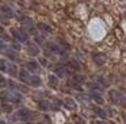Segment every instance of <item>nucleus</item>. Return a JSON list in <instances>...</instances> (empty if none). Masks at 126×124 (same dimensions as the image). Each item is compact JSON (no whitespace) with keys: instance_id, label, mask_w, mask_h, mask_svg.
I'll return each instance as SVG.
<instances>
[{"instance_id":"dca6fc26","label":"nucleus","mask_w":126,"mask_h":124,"mask_svg":"<svg viewBox=\"0 0 126 124\" xmlns=\"http://www.w3.org/2000/svg\"><path fill=\"white\" fill-rule=\"evenodd\" d=\"M7 73H10L11 75H18V70H16V67H15V65H8Z\"/></svg>"},{"instance_id":"aec40b11","label":"nucleus","mask_w":126,"mask_h":124,"mask_svg":"<svg viewBox=\"0 0 126 124\" xmlns=\"http://www.w3.org/2000/svg\"><path fill=\"white\" fill-rule=\"evenodd\" d=\"M91 97H92V99H95L98 104H103V100H102V97L99 96L98 93H92V94H91Z\"/></svg>"},{"instance_id":"c85d7f7f","label":"nucleus","mask_w":126,"mask_h":124,"mask_svg":"<svg viewBox=\"0 0 126 124\" xmlns=\"http://www.w3.org/2000/svg\"><path fill=\"white\" fill-rule=\"evenodd\" d=\"M0 124H6V123H4V121H1V123H0Z\"/></svg>"},{"instance_id":"0eeeda50","label":"nucleus","mask_w":126,"mask_h":124,"mask_svg":"<svg viewBox=\"0 0 126 124\" xmlns=\"http://www.w3.org/2000/svg\"><path fill=\"white\" fill-rule=\"evenodd\" d=\"M92 59L96 65H103L106 61V57H104V54H94Z\"/></svg>"},{"instance_id":"cd10ccee","label":"nucleus","mask_w":126,"mask_h":124,"mask_svg":"<svg viewBox=\"0 0 126 124\" xmlns=\"http://www.w3.org/2000/svg\"><path fill=\"white\" fill-rule=\"evenodd\" d=\"M92 124H104V123H103V121H94Z\"/></svg>"},{"instance_id":"4468645a","label":"nucleus","mask_w":126,"mask_h":124,"mask_svg":"<svg viewBox=\"0 0 126 124\" xmlns=\"http://www.w3.org/2000/svg\"><path fill=\"white\" fill-rule=\"evenodd\" d=\"M92 109H94V112H95L96 115H98V116H100V117H103V119L107 116V113L104 112V109H102V108H99V107H94Z\"/></svg>"},{"instance_id":"20e7f679","label":"nucleus","mask_w":126,"mask_h":124,"mask_svg":"<svg viewBox=\"0 0 126 124\" xmlns=\"http://www.w3.org/2000/svg\"><path fill=\"white\" fill-rule=\"evenodd\" d=\"M110 99H111L112 102H115V104H122L123 101V96L119 93V92L117 90H110Z\"/></svg>"},{"instance_id":"b1692460","label":"nucleus","mask_w":126,"mask_h":124,"mask_svg":"<svg viewBox=\"0 0 126 124\" xmlns=\"http://www.w3.org/2000/svg\"><path fill=\"white\" fill-rule=\"evenodd\" d=\"M95 81H96V82H100L102 85H104V86L107 85V82H106V81H104V80H103V78H102V77H96V78H95Z\"/></svg>"},{"instance_id":"7ed1b4c3","label":"nucleus","mask_w":126,"mask_h":124,"mask_svg":"<svg viewBox=\"0 0 126 124\" xmlns=\"http://www.w3.org/2000/svg\"><path fill=\"white\" fill-rule=\"evenodd\" d=\"M46 49L50 51V53L57 54V55H64V54H65V51H64L60 46L56 45V43H52V42H47L46 43Z\"/></svg>"},{"instance_id":"423d86ee","label":"nucleus","mask_w":126,"mask_h":124,"mask_svg":"<svg viewBox=\"0 0 126 124\" xmlns=\"http://www.w3.org/2000/svg\"><path fill=\"white\" fill-rule=\"evenodd\" d=\"M26 67H27V70L31 72V73H38L39 72V65L37 63V62H34V61L27 62V63H26Z\"/></svg>"},{"instance_id":"5701e85b","label":"nucleus","mask_w":126,"mask_h":124,"mask_svg":"<svg viewBox=\"0 0 126 124\" xmlns=\"http://www.w3.org/2000/svg\"><path fill=\"white\" fill-rule=\"evenodd\" d=\"M77 99L81 100V101H88V100H90V97L85 96V94H79V96H77Z\"/></svg>"},{"instance_id":"bb28decb","label":"nucleus","mask_w":126,"mask_h":124,"mask_svg":"<svg viewBox=\"0 0 126 124\" xmlns=\"http://www.w3.org/2000/svg\"><path fill=\"white\" fill-rule=\"evenodd\" d=\"M35 42L37 43H42V42H44V38L39 37V35H37V37H35Z\"/></svg>"},{"instance_id":"f03ea898","label":"nucleus","mask_w":126,"mask_h":124,"mask_svg":"<svg viewBox=\"0 0 126 124\" xmlns=\"http://www.w3.org/2000/svg\"><path fill=\"white\" fill-rule=\"evenodd\" d=\"M1 99H3V101H12V102H19L20 101V96L18 93H11V92H3L1 93Z\"/></svg>"},{"instance_id":"393cba45","label":"nucleus","mask_w":126,"mask_h":124,"mask_svg":"<svg viewBox=\"0 0 126 124\" xmlns=\"http://www.w3.org/2000/svg\"><path fill=\"white\" fill-rule=\"evenodd\" d=\"M7 67H8V63L6 66V61H1V72H7Z\"/></svg>"},{"instance_id":"f3484780","label":"nucleus","mask_w":126,"mask_h":124,"mask_svg":"<svg viewBox=\"0 0 126 124\" xmlns=\"http://www.w3.org/2000/svg\"><path fill=\"white\" fill-rule=\"evenodd\" d=\"M57 82H58V80H57L56 75H49V85L50 86L56 88V86H57Z\"/></svg>"},{"instance_id":"f8f14e48","label":"nucleus","mask_w":126,"mask_h":124,"mask_svg":"<svg viewBox=\"0 0 126 124\" xmlns=\"http://www.w3.org/2000/svg\"><path fill=\"white\" fill-rule=\"evenodd\" d=\"M1 13H3V16H7V18H12V16H14L12 10L10 7H6V5L1 7Z\"/></svg>"},{"instance_id":"a878e982","label":"nucleus","mask_w":126,"mask_h":124,"mask_svg":"<svg viewBox=\"0 0 126 124\" xmlns=\"http://www.w3.org/2000/svg\"><path fill=\"white\" fill-rule=\"evenodd\" d=\"M12 49H14L15 51H19L20 50V45L19 43H12Z\"/></svg>"},{"instance_id":"a211bd4d","label":"nucleus","mask_w":126,"mask_h":124,"mask_svg":"<svg viewBox=\"0 0 126 124\" xmlns=\"http://www.w3.org/2000/svg\"><path fill=\"white\" fill-rule=\"evenodd\" d=\"M4 54H6L7 57H10L11 59H18V55H16V53H15V50L14 51H11V50H7V51H4Z\"/></svg>"},{"instance_id":"6ab92c4d","label":"nucleus","mask_w":126,"mask_h":124,"mask_svg":"<svg viewBox=\"0 0 126 124\" xmlns=\"http://www.w3.org/2000/svg\"><path fill=\"white\" fill-rule=\"evenodd\" d=\"M73 81L81 84V82H84V77H83V75H79V74H73Z\"/></svg>"},{"instance_id":"9b49d317","label":"nucleus","mask_w":126,"mask_h":124,"mask_svg":"<svg viewBox=\"0 0 126 124\" xmlns=\"http://www.w3.org/2000/svg\"><path fill=\"white\" fill-rule=\"evenodd\" d=\"M54 73L56 75H58V77H64V75L66 74V70H65V66H56L54 69Z\"/></svg>"},{"instance_id":"6e6552de","label":"nucleus","mask_w":126,"mask_h":124,"mask_svg":"<svg viewBox=\"0 0 126 124\" xmlns=\"http://www.w3.org/2000/svg\"><path fill=\"white\" fill-rule=\"evenodd\" d=\"M19 78L23 81V82H27V84H30L31 75L27 73V70H20V72H19Z\"/></svg>"},{"instance_id":"f257e3e1","label":"nucleus","mask_w":126,"mask_h":124,"mask_svg":"<svg viewBox=\"0 0 126 124\" xmlns=\"http://www.w3.org/2000/svg\"><path fill=\"white\" fill-rule=\"evenodd\" d=\"M15 117H16L18 120H22V121H29V120L33 119V112H30V111H27V109H20L15 113Z\"/></svg>"},{"instance_id":"2eb2a0df","label":"nucleus","mask_w":126,"mask_h":124,"mask_svg":"<svg viewBox=\"0 0 126 124\" xmlns=\"http://www.w3.org/2000/svg\"><path fill=\"white\" fill-rule=\"evenodd\" d=\"M30 84H31V85H34V86H38V85H41V78H39L38 75H31Z\"/></svg>"},{"instance_id":"9d476101","label":"nucleus","mask_w":126,"mask_h":124,"mask_svg":"<svg viewBox=\"0 0 126 124\" xmlns=\"http://www.w3.org/2000/svg\"><path fill=\"white\" fill-rule=\"evenodd\" d=\"M38 108L41 111H49L50 108H52V104H50L49 101H45V100H41V101L38 102Z\"/></svg>"},{"instance_id":"ddd939ff","label":"nucleus","mask_w":126,"mask_h":124,"mask_svg":"<svg viewBox=\"0 0 126 124\" xmlns=\"http://www.w3.org/2000/svg\"><path fill=\"white\" fill-rule=\"evenodd\" d=\"M64 105H65L69 111H75V109H76V104H75V101H72L71 99H66L65 101H64Z\"/></svg>"},{"instance_id":"4be33fe9","label":"nucleus","mask_w":126,"mask_h":124,"mask_svg":"<svg viewBox=\"0 0 126 124\" xmlns=\"http://www.w3.org/2000/svg\"><path fill=\"white\" fill-rule=\"evenodd\" d=\"M38 28L44 30V31H46V32H49V31H50V27H49V26H46V24H44V23L38 24Z\"/></svg>"},{"instance_id":"39448f33","label":"nucleus","mask_w":126,"mask_h":124,"mask_svg":"<svg viewBox=\"0 0 126 124\" xmlns=\"http://www.w3.org/2000/svg\"><path fill=\"white\" fill-rule=\"evenodd\" d=\"M14 37L18 40H20V42H26L27 40V34L25 31H22V30H14Z\"/></svg>"},{"instance_id":"1a4fd4ad","label":"nucleus","mask_w":126,"mask_h":124,"mask_svg":"<svg viewBox=\"0 0 126 124\" xmlns=\"http://www.w3.org/2000/svg\"><path fill=\"white\" fill-rule=\"evenodd\" d=\"M27 51H29V54H30V55H38V54H39V49L37 47L34 43H29Z\"/></svg>"},{"instance_id":"412c9836","label":"nucleus","mask_w":126,"mask_h":124,"mask_svg":"<svg viewBox=\"0 0 126 124\" xmlns=\"http://www.w3.org/2000/svg\"><path fill=\"white\" fill-rule=\"evenodd\" d=\"M90 88H91V89H94V90H98V92H100V90H102V86H100V85H98L96 82H92V84L90 85Z\"/></svg>"}]
</instances>
